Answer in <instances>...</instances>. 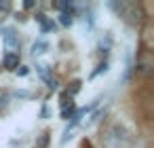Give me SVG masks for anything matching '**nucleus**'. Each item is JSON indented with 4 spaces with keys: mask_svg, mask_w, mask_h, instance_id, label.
Returning <instances> with one entry per match:
<instances>
[{
    "mask_svg": "<svg viewBox=\"0 0 154 148\" xmlns=\"http://www.w3.org/2000/svg\"><path fill=\"white\" fill-rule=\"evenodd\" d=\"M2 38H5V45H7V49H9L11 53H15V51L19 49V34H17L13 28H7L5 34H2Z\"/></svg>",
    "mask_w": 154,
    "mask_h": 148,
    "instance_id": "nucleus-1",
    "label": "nucleus"
},
{
    "mask_svg": "<svg viewBox=\"0 0 154 148\" xmlns=\"http://www.w3.org/2000/svg\"><path fill=\"white\" fill-rule=\"evenodd\" d=\"M5 68L7 70H15V68H19V55L17 53H9L7 57H5Z\"/></svg>",
    "mask_w": 154,
    "mask_h": 148,
    "instance_id": "nucleus-2",
    "label": "nucleus"
},
{
    "mask_svg": "<svg viewBox=\"0 0 154 148\" xmlns=\"http://www.w3.org/2000/svg\"><path fill=\"white\" fill-rule=\"evenodd\" d=\"M47 49H49V43L47 40H36L34 45H32V55L36 57V55H42V53H47Z\"/></svg>",
    "mask_w": 154,
    "mask_h": 148,
    "instance_id": "nucleus-3",
    "label": "nucleus"
},
{
    "mask_svg": "<svg viewBox=\"0 0 154 148\" xmlns=\"http://www.w3.org/2000/svg\"><path fill=\"white\" fill-rule=\"evenodd\" d=\"M36 19L40 21V28H42V32H49V30H53V28H55V24H53V21H49L45 15H38Z\"/></svg>",
    "mask_w": 154,
    "mask_h": 148,
    "instance_id": "nucleus-4",
    "label": "nucleus"
},
{
    "mask_svg": "<svg viewBox=\"0 0 154 148\" xmlns=\"http://www.w3.org/2000/svg\"><path fill=\"white\" fill-rule=\"evenodd\" d=\"M59 24L61 26H72L74 24V13H61L59 15Z\"/></svg>",
    "mask_w": 154,
    "mask_h": 148,
    "instance_id": "nucleus-5",
    "label": "nucleus"
},
{
    "mask_svg": "<svg viewBox=\"0 0 154 148\" xmlns=\"http://www.w3.org/2000/svg\"><path fill=\"white\" fill-rule=\"evenodd\" d=\"M106 70H108V61H103V64H99V66H97V70L93 72V76H97L99 72H106Z\"/></svg>",
    "mask_w": 154,
    "mask_h": 148,
    "instance_id": "nucleus-6",
    "label": "nucleus"
},
{
    "mask_svg": "<svg viewBox=\"0 0 154 148\" xmlns=\"http://www.w3.org/2000/svg\"><path fill=\"white\" fill-rule=\"evenodd\" d=\"M17 74H19V76H26V74H28V68H26V66L17 68Z\"/></svg>",
    "mask_w": 154,
    "mask_h": 148,
    "instance_id": "nucleus-7",
    "label": "nucleus"
}]
</instances>
